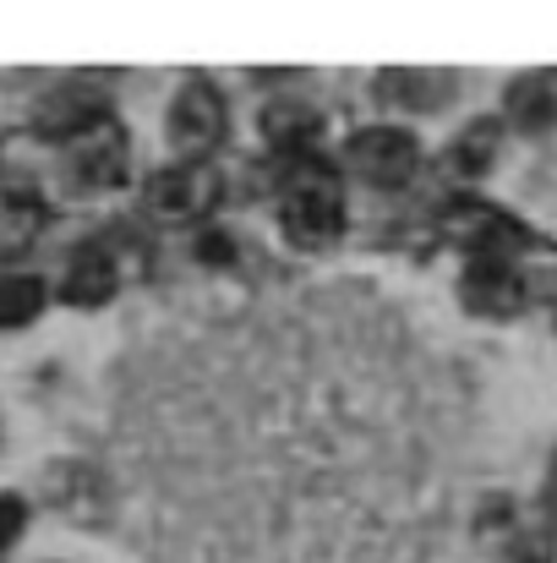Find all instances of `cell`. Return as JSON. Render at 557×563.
Instances as JSON below:
<instances>
[{
  "label": "cell",
  "mask_w": 557,
  "mask_h": 563,
  "mask_svg": "<svg viewBox=\"0 0 557 563\" xmlns=\"http://www.w3.org/2000/svg\"><path fill=\"white\" fill-rule=\"evenodd\" d=\"M279 219H285V235H290L296 246H307V252L339 241V230H345V197H339V181H334L328 170L296 176L290 191H285Z\"/></svg>",
  "instance_id": "1"
},
{
  "label": "cell",
  "mask_w": 557,
  "mask_h": 563,
  "mask_svg": "<svg viewBox=\"0 0 557 563\" xmlns=\"http://www.w3.org/2000/svg\"><path fill=\"white\" fill-rule=\"evenodd\" d=\"M230 110L213 82H186L170 104V143L181 148V165H208V154L224 143Z\"/></svg>",
  "instance_id": "2"
},
{
  "label": "cell",
  "mask_w": 557,
  "mask_h": 563,
  "mask_svg": "<svg viewBox=\"0 0 557 563\" xmlns=\"http://www.w3.org/2000/svg\"><path fill=\"white\" fill-rule=\"evenodd\" d=\"M421 165V148L404 126H367L350 137V170L367 176L371 187H404Z\"/></svg>",
  "instance_id": "3"
},
{
  "label": "cell",
  "mask_w": 557,
  "mask_h": 563,
  "mask_svg": "<svg viewBox=\"0 0 557 563\" xmlns=\"http://www.w3.org/2000/svg\"><path fill=\"white\" fill-rule=\"evenodd\" d=\"M126 159H132L126 132L110 126V121L93 126V132H82L77 143H66V176H71V187H88V191L121 187L126 181Z\"/></svg>",
  "instance_id": "4"
},
{
  "label": "cell",
  "mask_w": 557,
  "mask_h": 563,
  "mask_svg": "<svg viewBox=\"0 0 557 563\" xmlns=\"http://www.w3.org/2000/svg\"><path fill=\"white\" fill-rule=\"evenodd\" d=\"M104 121H110V104H104V93L88 88V82L49 88V93L33 104V126H38L44 137H55V143H77L82 132H93V126H104Z\"/></svg>",
  "instance_id": "5"
},
{
  "label": "cell",
  "mask_w": 557,
  "mask_h": 563,
  "mask_svg": "<svg viewBox=\"0 0 557 563\" xmlns=\"http://www.w3.org/2000/svg\"><path fill=\"white\" fill-rule=\"evenodd\" d=\"M219 202V176L208 165H176L148 181V208L165 219H202Z\"/></svg>",
  "instance_id": "6"
},
{
  "label": "cell",
  "mask_w": 557,
  "mask_h": 563,
  "mask_svg": "<svg viewBox=\"0 0 557 563\" xmlns=\"http://www.w3.org/2000/svg\"><path fill=\"white\" fill-rule=\"evenodd\" d=\"M459 296H465V307L481 312V318H514V312L525 307V279H520V268L503 263V257H476L470 274H465V285H459Z\"/></svg>",
  "instance_id": "7"
},
{
  "label": "cell",
  "mask_w": 557,
  "mask_h": 563,
  "mask_svg": "<svg viewBox=\"0 0 557 563\" xmlns=\"http://www.w3.org/2000/svg\"><path fill=\"white\" fill-rule=\"evenodd\" d=\"M115 285H121L115 257H110L104 246H82V252H71V263H66L60 296H66L71 307H104V301L115 296Z\"/></svg>",
  "instance_id": "8"
},
{
  "label": "cell",
  "mask_w": 557,
  "mask_h": 563,
  "mask_svg": "<svg viewBox=\"0 0 557 563\" xmlns=\"http://www.w3.org/2000/svg\"><path fill=\"white\" fill-rule=\"evenodd\" d=\"M448 88H454L448 71H415V66H388L377 77V93L399 110H437L448 99Z\"/></svg>",
  "instance_id": "9"
},
{
  "label": "cell",
  "mask_w": 557,
  "mask_h": 563,
  "mask_svg": "<svg viewBox=\"0 0 557 563\" xmlns=\"http://www.w3.org/2000/svg\"><path fill=\"white\" fill-rule=\"evenodd\" d=\"M509 121L525 126V132H542L557 121V71H531L520 82H509V99H503Z\"/></svg>",
  "instance_id": "10"
},
{
  "label": "cell",
  "mask_w": 557,
  "mask_h": 563,
  "mask_svg": "<svg viewBox=\"0 0 557 563\" xmlns=\"http://www.w3.org/2000/svg\"><path fill=\"white\" fill-rule=\"evenodd\" d=\"M263 137H268L279 154H301V148H312V137H318V110L301 104V99H279V104H268V115H263Z\"/></svg>",
  "instance_id": "11"
},
{
  "label": "cell",
  "mask_w": 557,
  "mask_h": 563,
  "mask_svg": "<svg viewBox=\"0 0 557 563\" xmlns=\"http://www.w3.org/2000/svg\"><path fill=\"white\" fill-rule=\"evenodd\" d=\"M38 224H44L38 197H27V191H0V263H5V257H22V252L38 241Z\"/></svg>",
  "instance_id": "12"
},
{
  "label": "cell",
  "mask_w": 557,
  "mask_h": 563,
  "mask_svg": "<svg viewBox=\"0 0 557 563\" xmlns=\"http://www.w3.org/2000/svg\"><path fill=\"white\" fill-rule=\"evenodd\" d=\"M44 312V279L38 274H0V329H22Z\"/></svg>",
  "instance_id": "13"
},
{
  "label": "cell",
  "mask_w": 557,
  "mask_h": 563,
  "mask_svg": "<svg viewBox=\"0 0 557 563\" xmlns=\"http://www.w3.org/2000/svg\"><path fill=\"white\" fill-rule=\"evenodd\" d=\"M498 121H476V126H465L459 137H454V148H448V165L459 170V176H481L492 159H498Z\"/></svg>",
  "instance_id": "14"
},
{
  "label": "cell",
  "mask_w": 557,
  "mask_h": 563,
  "mask_svg": "<svg viewBox=\"0 0 557 563\" xmlns=\"http://www.w3.org/2000/svg\"><path fill=\"white\" fill-rule=\"evenodd\" d=\"M22 520H27V509H22V498H11V493H0V553L22 537Z\"/></svg>",
  "instance_id": "15"
},
{
  "label": "cell",
  "mask_w": 557,
  "mask_h": 563,
  "mask_svg": "<svg viewBox=\"0 0 557 563\" xmlns=\"http://www.w3.org/2000/svg\"><path fill=\"white\" fill-rule=\"evenodd\" d=\"M197 257H202V263H224V257H230V241H224L219 230H208V235L197 241Z\"/></svg>",
  "instance_id": "16"
}]
</instances>
